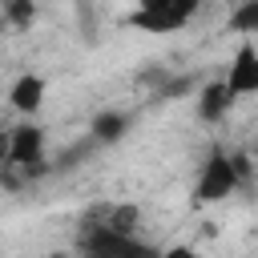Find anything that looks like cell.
<instances>
[{
    "label": "cell",
    "mask_w": 258,
    "mask_h": 258,
    "mask_svg": "<svg viewBox=\"0 0 258 258\" xmlns=\"http://www.w3.org/2000/svg\"><path fill=\"white\" fill-rule=\"evenodd\" d=\"M238 181H242V177H238L234 157H226V153H210V161H206L202 173H198L194 194H198V202H222L226 194H234Z\"/></svg>",
    "instance_id": "6da1fadb"
},
{
    "label": "cell",
    "mask_w": 258,
    "mask_h": 258,
    "mask_svg": "<svg viewBox=\"0 0 258 258\" xmlns=\"http://www.w3.org/2000/svg\"><path fill=\"white\" fill-rule=\"evenodd\" d=\"M125 242H129V234H117L105 222H89L77 238V250H81V258H121Z\"/></svg>",
    "instance_id": "7a4b0ae2"
},
{
    "label": "cell",
    "mask_w": 258,
    "mask_h": 258,
    "mask_svg": "<svg viewBox=\"0 0 258 258\" xmlns=\"http://www.w3.org/2000/svg\"><path fill=\"white\" fill-rule=\"evenodd\" d=\"M226 85L234 97H246V93H258V44H242L230 60V73H226Z\"/></svg>",
    "instance_id": "3957f363"
},
{
    "label": "cell",
    "mask_w": 258,
    "mask_h": 258,
    "mask_svg": "<svg viewBox=\"0 0 258 258\" xmlns=\"http://www.w3.org/2000/svg\"><path fill=\"white\" fill-rule=\"evenodd\" d=\"M189 16L177 8V4H161V8H137L129 16L133 28H145V32H177Z\"/></svg>",
    "instance_id": "277c9868"
},
{
    "label": "cell",
    "mask_w": 258,
    "mask_h": 258,
    "mask_svg": "<svg viewBox=\"0 0 258 258\" xmlns=\"http://www.w3.org/2000/svg\"><path fill=\"white\" fill-rule=\"evenodd\" d=\"M230 105H234L230 85H226V81H210V85L202 89V97H198V117H202V121H222V117L230 113Z\"/></svg>",
    "instance_id": "5b68a950"
},
{
    "label": "cell",
    "mask_w": 258,
    "mask_h": 258,
    "mask_svg": "<svg viewBox=\"0 0 258 258\" xmlns=\"http://www.w3.org/2000/svg\"><path fill=\"white\" fill-rule=\"evenodd\" d=\"M12 109L16 113H36L40 105H44V77H32V73H24L16 85H12Z\"/></svg>",
    "instance_id": "8992f818"
},
{
    "label": "cell",
    "mask_w": 258,
    "mask_h": 258,
    "mask_svg": "<svg viewBox=\"0 0 258 258\" xmlns=\"http://www.w3.org/2000/svg\"><path fill=\"white\" fill-rule=\"evenodd\" d=\"M125 129H129V117H125V113H97V117H93V141H97V145L117 141Z\"/></svg>",
    "instance_id": "52a82bcc"
},
{
    "label": "cell",
    "mask_w": 258,
    "mask_h": 258,
    "mask_svg": "<svg viewBox=\"0 0 258 258\" xmlns=\"http://www.w3.org/2000/svg\"><path fill=\"white\" fill-rule=\"evenodd\" d=\"M97 222H105V226H113L117 234H129V238H133V226H137V206H113V210H105Z\"/></svg>",
    "instance_id": "ba28073f"
},
{
    "label": "cell",
    "mask_w": 258,
    "mask_h": 258,
    "mask_svg": "<svg viewBox=\"0 0 258 258\" xmlns=\"http://www.w3.org/2000/svg\"><path fill=\"white\" fill-rule=\"evenodd\" d=\"M0 8H4V20H8L12 28H24V24H32V16H36V4H32V0H0Z\"/></svg>",
    "instance_id": "9c48e42d"
},
{
    "label": "cell",
    "mask_w": 258,
    "mask_h": 258,
    "mask_svg": "<svg viewBox=\"0 0 258 258\" xmlns=\"http://www.w3.org/2000/svg\"><path fill=\"white\" fill-rule=\"evenodd\" d=\"M230 28L234 32H258V0H242L230 12Z\"/></svg>",
    "instance_id": "30bf717a"
},
{
    "label": "cell",
    "mask_w": 258,
    "mask_h": 258,
    "mask_svg": "<svg viewBox=\"0 0 258 258\" xmlns=\"http://www.w3.org/2000/svg\"><path fill=\"white\" fill-rule=\"evenodd\" d=\"M121 258H161V250H153V246H145V242L129 238V242H125V250H121Z\"/></svg>",
    "instance_id": "8fae6325"
},
{
    "label": "cell",
    "mask_w": 258,
    "mask_h": 258,
    "mask_svg": "<svg viewBox=\"0 0 258 258\" xmlns=\"http://www.w3.org/2000/svg\"><path fill=\"white\" fill-rule=\"evenodd\" d=\"M161 258H198V250H189V246H169V250H161Z\"/></svg>",
    "instance_id": "7c38bea8"
},
{
    "label": "cell",
    "mask_w": 258,
    "mask_h": 258,
    "mask_svg": "<svg viewBox=\"0 0 258 258\" xmlns=\"http://www.w3.org/2000/svg\"><path fill=\"white\" fill-rule=\"evenodd\" d=\"M8 149H12V129H0V165L8 161Z\"/></svg>",
    "instance_id": "4fadbf2b"
},
{
    "label": "cell",
    "mask_w": 258,
    "mask_h": 258,
    "mask_svg": "<svg viewBox=\"0 0 258 258\" xmlns=\"http://www.w3.org/2000/svg\"><path fill=\"white\" fill-rule=\"evenodd\" d=\"M173 4H177V8H181V12H185V16H194V12H198V4H202V0H173Z\"/></svg>",
    "instance_id": "5bb4252c"
}]
</instances>
